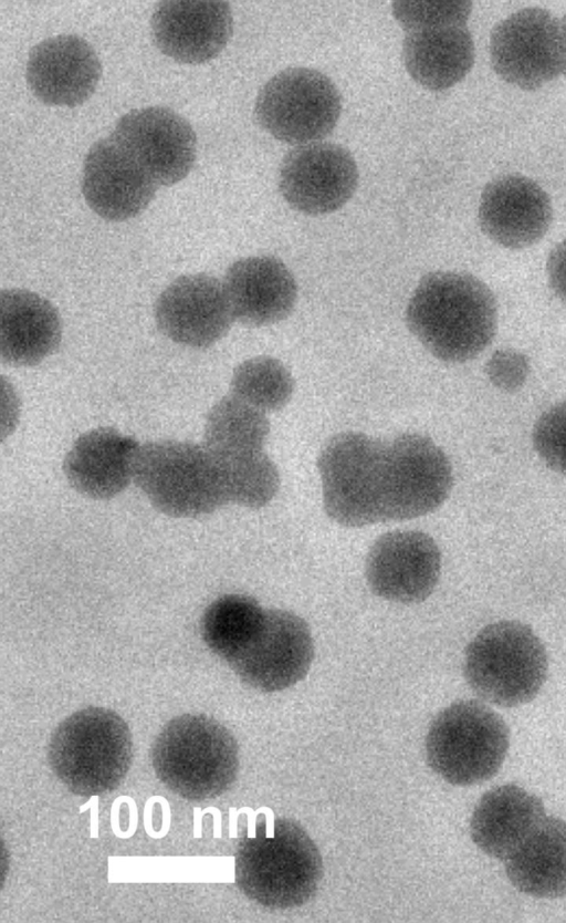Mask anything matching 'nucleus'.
Returning a JSON list of instances; mask_svg holds the SVG:
<instances>
[{
  "label": "nucleus",
  "instance_id": "28",
  "mask_svg": "<svg viewBox=\"0 0 566 923\" xmlns=\"http://www.w3.org/2000/svg\"><path fill=\"white\" fill-rule=\"evenodd\" d=\"M265 612L244 594H224L205 610L201 635L206 645L229 665L243 652L261 629Z\"/></svg>",
  "mask_w": 566,
  "mask_h": 923
},
{
  "label": "nucleus",
  "instance_id": "18",
  "mask_svg": "<svg viewBox=\"0 0 566 923\" xmlns=\"http://www.w3.org/2000/svg\"><path fill=\"white\" fill-rule=\"evenodd\" d=\"M158 186L111 137L95 142L83 164L82 193L99 217L123 221L140 214Z\"/></svg>",
  "mask_w": 566,
  "mask_h": 923
},
{
  "label": "nucleus",
  "instance_id": "3",
  "mask_svg": "<svg viewBox=\"0 0 566 923\" xmlns=\"http://www.w3.org/2000/svg\"><path fill=\"white\" fill-rule=\"evenodd\" d=\"M150 758L160 782L190 801L221 796L239 770L234 736L203 714H184L169 720L154 740Z\"/></svg>",
  "mask_w": 566,
  "mask_h": 923
},
{
  "label": "nucleus",
  "instance_id": "14",
  "mask_svg": "<svg viewBox=\"0 0 566 923\" xmlns=\"http://www.w3.org/2000/svg\"><path fill=\"white\" fill-rule=\"evenodd\" d=\"M313 656V637L306 622L290 611L266 610L261 629L229 666L247 685L272 693L302 681Z\"/></svg>",
  "mask_w": 566,
  "mask_h": 923
},
{
  "label": "nucleus",
  "instance_id": "13",
  "mask_svg": "<svg viewBox=\"0 0 566 923\" xmlns=\"http://www.w3.org/2000/svg\"><path fill=\"white\" fill-rule=\"evenodd\" d=\"M149 175L157 186H171L192 169L197 137L191 124L165 106L132 110L109 135Z\"/></svg>",
  "mask_w": 566,
  "mask_h": 923
},
{
  "label": "nucleus",
  "instance_id": "20",
  "mask_svg": "<svg viewBox=\"0 0 566 923\" xmlns=\"http://www.w3.org/2000/svg\"><path fill=\"white\" fill-rule=\"evenodd\" d=\"M101 74V62L92 45L78 35L62 34L31 49L25 76L41 102L75 107L91 97Z\"/></svg>",
  "mask_w": 566,
  "mask_h": 923
},
{
  "label": "nucleus",
  "instance_id": "9",
  "mask_svg": "<svg viewBox=\"0 0 566 923\" xmlns=\"http://www.w3.org/2000/svg\"><path fill=\"white\" fill-rule=\"evenodd\" d=\"M385 444L363 433L346 432L323 447L317 468L326 514L346 527L385 521Z\"/></svg>",
  "mask_w": 566,
  "mask_h": 923
},
{
  "label": "nucleus",
  "instance_id": "16",
  "mask_svg": "<svg viewBox=\"0 0 566 923\" xmlns=\"http://www.w3.org/2000/svg\"><path fill=\"white\" fill-rule=\"evenodd\" d=\"M155 320L174 342L206 349L228 333L234 318L223 282L196 273L177 278L160 293Z\"/></svg>",
  "mask_w": 566,
  "mask_h": 923
},
{
  "label": "nucleus",
  "instance_id": "22",
  "mask_svg": "<svg viewBox=\"0 0 566 923\" xmlns=\"http://www.w3.org/2000/svg\"><path fill=\"white\" fill-rule=\"evenodd\" d=\"M223 287L233 318L250 326L284 320L293 311L297 299L293 273L273 256L234 261L226 271Z\"/></svg>",
  "mask_w": 566,
  "mask_h": 923
},
{
  "label": "nucleus",
  "instance_id": "8",
  "mask_svg": "<svg viewBox=\"0 0 566 923\" xmlns=\"http://www.w3.org/2000/svg\"><path fill=\"white\" fill-rule=\"evenodd\" d=\"M510 746L504 719L491 707L462 699L442 709L426 737L430 768L447 782L471 786L492 778Z\"/></svg>",
  "mask_w": 566,
  "mask_h": 923
},
{
  "label": "nucleus",
  "instance_id": "29",
  "mask_svg": "<svg viewBox=\"0 0 566 923\" xmlns=\"http://www.w3.org/2000/svg\"><path fill=\"white\" fill-rule=\"evenodd\" d=\"M216 458L221 468L228 502L261 508L276 495L280 486L279 470L263 450Z\"/></svg>",
  "mask_w": 566,
  "mask_h": 923
},
{
  "label": "nucleus",
  "instance_id": "27",
  "mask_svg": "<svg viewBox=\"0 0 566 923\" xmlns=\"http://www.w3.org/2000/svg\"><path fill=\"white\" fill-rule=\"evenodd\" d=\"M269 434L266 413L230 394L209 411L203 445L217 457L235 456L263 450Z\"/></svg>",
  "mask_w": 566,
  "mask_h": 923
},
{
  "label": "nucleus",
  "instance_id": "34",
  "mask_svg": "<svg viewBox=\"0 0 566 923\" xmlns=\"http://www.w3.org/2000/svg\"><path fill=\"white\" fill-rule=\"evenodd\" d=\"M558 22H559L562 73H564L565 76H566V14Z\"/></svg>",
  "mask_w": 566,
  "mask_h": 923
},
{
  "label": "nucleus",
  "instance_id": "10",
  "mask_svg": "<svg viewBox=\"0 0 566 923\" xmlns=\"http://www.w3.org/2000/svg\"><path fill=\"white\" fill-rule=\"evenodd\" d=\"M340 110V94L329 77L317 70L290 68L260 90L254 115L276 139L304 145L332 133Z\"/></svg>",
  "mask_w": 566,
  "mask_h": 923
},
{
  "label": "nucleus",
  "instance_id": "23",
  "mask_svg": "<svg viewBox=\"0 0 566 923\" xmlns=\"http://www.w3.org/2000/svg\"><path fill=\"white\" fill-rule=\"evenodd\" d=\"M139 445L111 427L80 436L64 459V474L78 492L94 499L120 494L134 479Z\"/></svg>",
  "mask_w": 566,
  "mask_h": 923
},
{
  "label": "nucleus",
  "instance_id": "4",
  "mask_svg": "<svg viewBox=\"0 0 566 923\" xmlns=\"http://www.w3.org/2000/svg\"><path fill=\"white\" fill-rule=\"evenodd\" d=\"M51 769L74 795L93 797L115 790L133 760L128 725L114 711L90 706L54 729L48 748Z\"/></svg>",
  "mask_w": 566,
  "mask_h": 923
},
{
  "label": "nucleus",
  "instance_id": "12",
  "mask_svg": "<svg viewBox=\"0 0 566 923\" xmlns=\"http://www.w3.org/2000/svg\"><path fill=\"white\" fill-rule=\"evenodd\" d=\"M495 72L524 90H536L562 73L559 22L546 9H521L501 20L490 37Z\"/></svg>",
  "mask_w": 566,
  "mask_h": 923
},
{
  "label": "nucleus",
  "instance_id": "6",
  "mask_svg": "<svg viewBox=\"0 0 566 923\" xmlns=\"http://www.w3.org/2000/svg\"><path fill=\"white\" fill-rule=\"evenodd\" d=\"M134 480L159 511L192 518L228 504L221 468L205 446L161 439L139 446Z\"/></svg>",
  "mask_w": 566,
  "mask_h": 923
},
{
  "label": "nucleus",
  "instance_id": "7",
  "mask_svg": "<svg viewBox=\"0 0 566 923\" xmlns=\"http://www.w3.org/2000/svg\"><path fill=\"white\" fill-rule=\"evenodd\" d=\"M471 8L468 1L392 3L394 15L407 32L403 63L417 83L442 91L469 73L474 63V43L467 28Z\"/></svg>",
  "mask_w": 566,
  "mask_h": 923
},
{
  "label": "nucleus",
  "instance_id": "25",
  "mask_svg": "<svg viewBox=\"0 0 566 923\" xmlns=\"http://www.w3.org/2000/svg\"><path fill=\"white\" fill-rule=\"evenodd\" d=\"M546 817L538 797L513 785L485 792L470 820V836L485 854L506 860Z\"/></svg>",
  "mask_w": 566,
  "mask_h": 923
},
{
  "label": "nucleus",
  "instance_id": "33",
  "mask_svg": "<svg viewBox=\"0 0 566 923\" xmlns=\"http://www.w3.org/2000/svg\"><path fill=\"white\" fill-rule=\"evenodd\" d=\"M546 273L553 292L566 302V239L557 243L549 252Z\"/></svg>",
  "mask_w": 566,
  "mask_h": 923
},
{
  "label": "nucleus",
  "instance_id": "11",
  "mask_svg": "<svg viewBox=\"0 0 566 923\" xmlns=\"http://www.w3.org/2000/svg\"><path fill=\"white\" fill-rule=\"evenodd\" d=\"M452 484L451 464L429 437L407 433L385 444V521L434 511L448 498Z\"/></svg>",
  "mask_w": 566,
  "mask_h": 923
},
{
  "label": "nucleus",
  "instance_id": "26",
  "mask_svg": "<svg viewBox=\"0 0 566 923\" xmlns=\"http://www.w3.org/2000/svg\"><path fill=\"white\" fill-rule=\"evenodd\" d=\"M511 883L542 899L566 895V821L545 817L505 860Z\"/></svg>",
  "mask_w": 566,
  "mask_h": 923
},
{
  "label": "nucleus",
  "instance_id": "17",
  "mask_svg": "<svg viewBox=\"0 0 566 923\" xmlns=\"http://www.w3.org/2000/svg\"><path fill=\"white\" fill-rule=\"evenodd\" d=\"M441 570L436 541L416 530H396L379 537L366 560L371 591L386 600L416 603L433 591Z\"/></svg>",
  "mask_w": 566,
  "mask_h": 923
},
{
  "label": "nucleus",
  "instance_id": "1",
  "mask_svg": "<svg viewBox=\"0 0 566 923\" xmlns=\"http://www.w3.org/2000/svg\"><path fill=\"white\" fill-rule=\"evenodd\" d=\"M410 332L437 359L462 363L493 340L496 300L490 288L465 272L436 271L415 289L407 310Z\"/></svg>",
  "mask_w": 566,
  "mask_h": 923
},
{
  "label": "nucleus",
  "instance_id": "21",
  "mask_svg": "<svg viewBox=\"0 0 566 923\" xmlns=\"http://www.w3.org/2000/svg\"><path fill=\"white\" fill-rule=\"evenodd\" d=\"M157 48L167 56L189 64L216 58L233 29L230 4L224 1H163L151 15Z\"/></svg>",
  "mask_w": 566,
  "mask_h": 923
},
{
  "label": "nucleus",
  "instance_id": "2",
  "mask_svg": "<svg viewBox=\"0 0 566 923\" xmlns=\"http://www.w3.org/2000/svg\"><path fill=\"white\" fill-rule=\"evenodd\" d=\"M323 877L319 850L297 822L259 815L240 840L234 879L251 901L273 910L297 908L316 893Z\"/></svg>",
  "mask_w": 566,
  "mask_h": 923
},
{
  "label": "nucleus",
  "instance_id": "32",
  "mask_svg": "<svg viewBox=\"0 0 566 923\" xmlns=\"http://www.w3.org/2000/svg\"><path fill=\"white\" fill-rule=\"evenodd\" d=\"M530 372L528 357L511 348L496 350L485 363L489 381L503 392H516L522 388Z\"/></svg>",
  "mask_w": 566,
  "mask_h": 923
},
{
  "label": "nucleus",
  "instance_id": "15",
  "mask_svg": "<svg viewBox=\"0 0 566 923\" xmlns=\"http://www.w3.org/2000/svg\"><path fill=\"white\" fill-rule=\"evenodd\" d=\"M358 169L340 145L317 142L290 151L280 165L279 189L285 201L306 215H324L343 207L354 195Z\"/></svg>",
  "mask_w": 566,
  "mask_h": 923
},
{
  "label": "nucleus",
  "instance_id": "24",
  "mask_svg": "<svg viewBox=\"0 0 566 923\" xmlns=\"http://www.w3.org/2000/svg\"><path fill=\"white\" fill-rule=\"evenodd\" d=\"M62 325L56 309L39 294L23 289L0 295V354L4 363L32 366L54 352Z\"/></svg>",
  "mask_w": 566,
  "mask_h": 923
},
{
  "label": "nucleus",
  "instance_id": "31",
  "mask_svg": "<svg viewBox=\"0 0 566 923\" xmlns=\"http://www.w3.org/2000/svg\"><path fill=\"white\" fill-rule=\"evenodd\" d=\"M532 437L539 457L552 469L566 476V401L538 417Z\"/></svg>",
  "mask_w": 566,
  "mask_h": 923
},
{
  "label": "nucleus",
  "instance_id": "19",
  "mask_svg": "<svg viewBox=\"0 0 566 923\" xmlns=\"http://www.w3.org/2000/svg\"><path fill=\"white\" fill-rule=\"evenodd\" d=\"M482 231L497 245L526 248L547 232L553 208L546 191L528 177L511 174L490 182L479 205Z\"/></svg>",
  "mask_w": 566,
  "mask_h": 923
},
{
  "label": "nucleus",
  "instance_id": "5",
  "mask_svg": "<svg viewBox=\"0 0 566 923\" xmlns=\"http://www.w3.org/2000/svg\"><path fill=\"white\" fill-rule=\"evenodd\" d=\"M548 658L533 630L504 620L484 626L469 643L463 674L483 701L515 707L534 699L547 677Z\"/></svg>",
  "mask_w": 566,
  "mask_h": 923
},
{
  "label": "nucleus",
  "instance_id": "30",
  "mask_svg": "<svg viewBox=\"0 0 566 923\" xmlns=\"http://www.w3.org/2000/svg\"><path fill=\"white\" fill-rule=\"evenodd\" d=\"M294 392V380L277 359L266 355L240 363L231 378V394L264 413L283 408Z\"/></svg>",
  "mask_w": 566,
  "mask_h": 923
}]
</instances>
